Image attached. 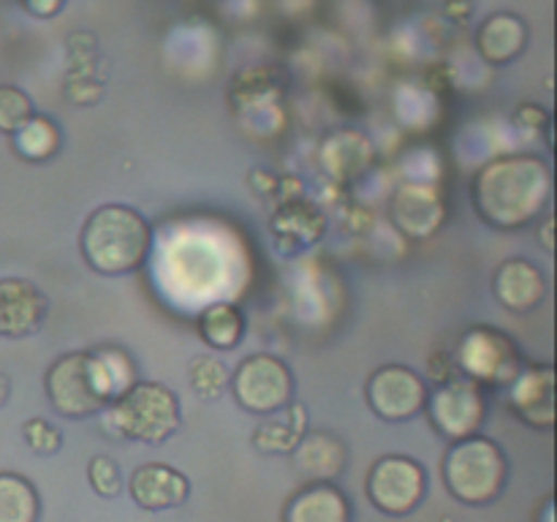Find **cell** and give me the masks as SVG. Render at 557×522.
<instances>
[{
  "mask_svg": "<svg viewBox=\"0 0 557 522\" xmlns=\"http://www.w3.org/2000/svg\"><path fill=\"white\" fill-rule=\"evenodd\" d=\"M553 196V169L542 156L515 152L479 169L471 185L476 215L487 226L515 232L536 221Z\"/></svg>",
  "mask_w": 557,
  "mask_h": 522,
  "instance_id": "6da1fadb",
  "label": "cell"
},
{
  "mask_svg": "<svg viewBox=\"0 0 557 522\" xmlns=\"http://www.w3.org/2000/svg\"><path fill=\"white\" fill-rule=\"evenodd\" d=\"M128 357L120 351H71L54 359L47 370V397L65 419H87L101 413L120 391L134 384V373L120 364Z\"/></svg>",
  "mask_w": 557,
  "mask_h": 522,
  "instance_id": "7a4b0ae2",
  "label": "cell"
},
{
  "mask_svg": "<svg viewBox=\"0 0 557 522\" xmlns=\"http://www.w3.org/2000/svg\"><path fill=\"white\" fill-rule=\"evenodd\" d=\"M79 248L87 266L98 275H128L150 256L152 228L134 207L103 204L82 226Z\"/></svg>",
  "mask_w": 557,
  "mask_h": 522,
  "instance_id": "3957f363",
  "label": "cell"
},
{
  "mask_svg": "<svg viewBox=\"0 0 557 522\" xmlns=\"http://www.w3.org/2000/svg\"><path fill=\"white\" fill-rule=\"evenodd\" d=\"M101 417L107 433L139 444H163L183 424L177 395L158 381H134L103 408Z\"/></svg>",
  "mask_w": 557,
  "mask_h": 522,
  "instance_id": "277c9868",
  "label": "cell"
},
{
  "mask_svg": "<svg viewBox=\"0 0 557 522\" xmlns=\"http://www.w3.org/2000/svg\"><path fill=\"white\" fill-rule=\"evenodd\" d=\"M441 471L451 498L466 506H487L504 493L509 460L493 438L473 433L468 438L449 440Z\"/></svg>",
  "mask_w": 557,
  "mask_h": 522,
  "instance_id": "5b68a950",
  "label": "cell"
},
{
  "mask_svg": "<svg viewBox=\"0 0 557 522\" xmlns=\"http://www.w3.org/2000/svg\"><path fill=\"white\" fill-rule=\"evenodd\" d=\"M455 368H460L466 378L498 389V386H509L515 381L522 368V357L517 343L506 332L479 324L460 337Z\"/></svg>",
  "mask_w": 557,
  "mask_h": 522,
  "instance_id": "8992f818",
  "label": "cell"
},
{
  "mask_svg": "<svg viewBox=\"0 0 557 522\" xmlns=\"http://www.w3.org/2000/svg\"><path fill=\"white\" fill-rule=\"evenodd\" d=\"M430 424L446 440H460L479 433L487 419V395L484 386L466 375H451L438 384L424 402Z\"/></svg>",
  "mask_w": 557,
  "mask_h": 522,
  "instance_id": "52a82bcc",
  "label": "cell"
},
{
  "mask_svg": "<svg viewBox=\"0 0 557 522\" xmlns=\"http://www.w3.org/2000/svg\"><path fill=\"white\" fill-rule=\"evenodd\" d=\"M232 395L248 413L270 417L294 400V375L283 359L253 353L232 373Z\"/></svg>",
  "mask_w": 557,
  "mask_h": 522,
  "instance_id": "ba28073f",
  "label": "cell"
},
{
  "mask_svg": "<svg viewBox=\"0 0 557 522\" xmlns=\"http://www.w3.org/2000/svg\"><path fill=\"white\" fill-rule=\"evenodd\" d=\"M368 500L389 517H406L424 500L428 473L422 462L406 455H386L373 462L364 482Z\"/></svg>",
  "mask_w": 557,
  "mask_h": 522,
  "instance_id": "9c48e42d",
  "label": "cell"
},
{
  "mask_svg": "<svg viewBox=\"0 0 557 522\" xmlns=\"http://www.w3.org/2000/svg\"><path fill=\"white\" fill-rule=\"evenodd\" d=\"M428 395L430 389L422 375L406 364H384L370 375L364 386L370 411L384 422H408L419 417Z\"/></svg>",
  "mask_w": 557,
  "mask_h": 522,
  "instance_id": "30bf717a",
  "label": "cell"
},
{
  "mask_svg": "<svg viewBox=\"0 0 557 522\" xmlns=\"http://www.w3.org/2000/svg\"><path fill=\"white\" fill-rule=\"evenodd\" d=\"M509 406L517 419L549 433L555 427V370L553 364H528L520 368L509 384Z\"/></svg>",
  "mask_w": 557,
  "mask_h": 522,
  "instance_id": "8fae6325",
  "label": "cell"
},
{
  "mask_svg": "<svg viewBox=\"0 0 557 522\" xmlns=\"http://www.w3.org/2000/svg\"><path fill=\"white\" fill-rule=\"evenodd\" d=\"M49 302L25 277L0 281V337H27L41 330Z\"/></svg>",
  "mask_w": 557,
  "mask_h": 522,
  "instance_id": "7c38bea8",
  "label": "cell"
},
{
  "mask_svg": "<svg viewBox=\"0 0 557 522\" xmlns=\"http://www.w3.org/2000/svg\"><path fill=\"white\" fill-rule=\"evenodd\" d=\"M128 493L134 504L145 511L177 509L188 500L190 482L183 471L166 462H145L128 478Z\"/></svg>",
  "mask_w": 557,
  "mask_h": 522,
  "instance_id": "4fadbf2b",
  "label": "cell"
},
{
  "mask_svg": "<svg viewBox=\"0 0 557 522\" xmlns=\"http://www.w3.org/2000/svg\"><path fill=\"white\" fill-rule=\"evenodd\" d=\"M444 201L438 190L422 183H408L392 199V221L406 237H433L444 223Z\"/></svg>",
  "mask_w": 557,
  "mask_h": 522,
  "instance_id": "5bb4252c",
  "label": "cell"
},
{
  "mask_svg": "<svg viewBox=\"0 0 557 522\" xmlns=\"http://www.w3.org/2000/svg\"><path fill=\"white\" fill-rule=\"evenodd\" d=\"M493 294L511 313H531L547 297V277L533 261L506 259L493 275Z\"/></svg>",
  "mask_w": 557,
  "mask_h": 522,
  "instance_id": "9a60e30c",
  "label": "cell"
},
{
  "mask_svg": "<svg viewBox=\"0 0 557 522\" xmlns=\"http://www.w3.org/2000/svg\"><path fill=\"white\" fill-rule=\"evenodd\" d=\"M294 471L305 482H335L348 465V449L332 433H305L292 451Z\"/></svg>",
  "mask_w": 557,
  "mask_h": 522,
  "instance_id": "2e32d148",
  "label": "cell"
},
{
  "mask_svg": "<svg viewBox=\"0 0 557 522\" xmlns=\"http://www.w3.org/2000/svg\"><path fill=\"white\" fill-rule=\"evenodd\" d=\"M283 522H351V504L337 484L310 482L288 498Z\"/></svg>",
  "mask_w": 557,
  "mask_h": 522,
  "instance_id": "e0dca14e",
  "label": "cell"
},
{
  "mask_svg": "<svg viewBox=\"0 0 557 522\" xmlns=\"http://www.w3.org/2000/svg\"><path fill=\"white\" fill-rule=\"evenodd\" d=\"M528 47V25L517 14L487 16L476 30V49L490 65H509Z\"/></svg>",
  "mask_w": 557,
  "mask_h": 522,
  "instance_id": "ac0fdd59",
  "label": "cell"
},
{
  "mask_svg": "<svg viewBox=\"0 0 557 522\" xmlns=\"http://www.w3.org/2000/svg\"><path fill=\"white\" fill-rule=\"evenodd\" d=\"M305 433H308V413L305 406L292 400L253 430V446L261 455H292Z\"/></svg>",
  "mask_w": 557,
  "mask_h": 522,
  "instance_id": "d6986e66",
  "label": "cell"
},
{
  "mask_svg": "<svg viewBox=\"0 0 557 522\" xmlns=\"http://www.w3.org/2000/svg\"><path fill=\"white\" fill-rule=\"evenodd\" d=\"M196 330H199V337L210 348L232 351V348H237L239 340H243L245 319L243 313H239L237 304L218 302L201 310L199 319H196Z\"/></svg>",
  "mask_w": 557,
  "mask_h": 522,
  "instance_id": "ffe728a7",
  "label": "cell"
},
{
  "mask_svg": "<svg viewBox=\"0 0 557 522\" xmlns=\"http://www.w3.org/2000/svg\"><path fill=\"white\" fill-rule=\"evenodd\" d=\"M41 500L36 487L20 473H0V522H38Z\"/></svg>",
  "mask_w": 557,
  "mask_h": 522,
  "instance_id": "44dd1931",
  "label": "cell"
},
{
  "mask_svg": "<svg viewBox=\"0 0 557 522\" xmlns=\"http://www.w3.org/2000/svg\"><path fill=\"white\" fill-rule=\"evenodd\" d=\"M14 147L27 161H47L60 147V128L49 117L33 114L20 130H14Z\"/></svg>",
  "mask_w": 557,
  "mask_h": 522,
  "instance_id": "7402d4cb",
  "label": "cell"
},
{
  "mask_svg": "<svg viewBox=\"0 0 557 522\" xmlns=\"http://www.w3.org/2000/svg\"><path fill=\"white\" fill-rule=\"evenodd\" d=\"M188 381L201 400H218L232 384V370L221 359L201 353L188 362Z\"/></svg>",
  "mask_w": 557,
  "mask_h": 522,
  "instance_id": "603a6c76",
  "label": "cell"
},
{
  "mask_svg": "<svg viewBox=\"0 0 557 522\" xmlns=\"http://www.w3.org/2000/svg\"><path fill=\"white\" fill-rule=\"evenodd\" d=\"M33 117V101L20 87L0 85V134H14Z\"/></svg>",
  "mask_w": 557,
  "mask_h": 522,
  "instance_id": "cb8c5ba5",
  "label": "cell"
},
{
  "mask_svg": "<svg viewBox=\"0 0 557 522\" xmlns=\"http://www.w3.org/2000/svg\"><path fill=\"white\" fill-rule=\"evenodd\" d=\"M87 482L101 498H117L123 493V471L107 455H96L87 462Z\"/></svg>",
  "mask_w": 557,
  "mask_h": 522,
  "instance_id": "d4e9b609",
  "label": "cell"
},
{
  "mask_svg": "<svg viewBox=\"0 0 557 522\" xmlns=\"http://www.w3.org/2000/svg\"><path fill=\"white\" fill-rule=\"evenodd\" d=\"M22 435H25V444L30 446L36 455L41 457H52L54 451L63 446V438H60V430L54 424H49L47 419L36 417L27 419L25 427H22Z\"/></svg>",
  "mask_w": 557,
  "mask_h": 522,
  "instance_id": "484cf974",
  "label": "cell"
},
{
  "mask_svg": "<svg viewBox=\"0 0 557 522\" xmlns=\"http://www.w3.org/2000/svg\"><path fill=\"white\" fill-rule=\"evenodd\" d=\"M444 11H446V16L455 22V25H466L473 14V3L471 0H446Z\"/></svg>",
  "mask_w": 557,
  "mask_h": 522,
  "instance_id": "4316f807",
  "label": "cell"
},
{
  "mask_svg": "<svg viewBox=\"0 0 557 522\" xmlns=\"http://www.w3.org/2000/svg\"><path fill=\"white\" fill-rule=\"evenodd\" d=\"M22 5L36 16H52L54 11H60L63 0H22Z\"/></svg>",
  "mask_w": 557,
  "mask_h": 522,
  "instance_id": "83f0119b",
  "label": "cell"
},
{
  "mask_svg": "<svg viewBox=\"0 0 557 522\" xmlns=\"http://www.w3.org/2000/svg\"><path fill=\"white\" fill-rule=\"evenodd\" d=\"M553 228H555V221L553 217H544V223L539 226V237H542V245L547 253H555V237H553Z\"/></svg>",
  "mask_w": 557,
  "mask_h": 522,
  "instance_id": "f1b7e54d",
  "label": "cell"
},
{
  "mask_svg": "<svg viewBox=\"0 0 557 522\" xmlns=\"http://www.w3.org/2000/svg\"><path fill=\"white\" fill-rule=\"evenodd\" d=\"M536 522H555V498L547 495L544 504L536 509Z\"/></svg>",
  "mask_w": 557,
  "mask_h": 522,
  "instance_id": "f546056e",
  "label": "cell"
},
{
  "mask_svg": "<svg viewBox=\"0 0 557 522\" xmlns=\"http://www.w3.org/2000/svg\"><path fill=\"white\" fill-rule=\"evenodd\" d=\"M9 395H11V381H9V375L0 373V408L9 402Z\"/></svg>",
  "mask_w": 557,
  "mask_h": 522,
  "instance_id": "4dcf8cb0",
  "label": "cell"
}]
</instances>
